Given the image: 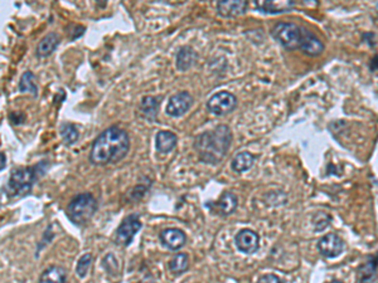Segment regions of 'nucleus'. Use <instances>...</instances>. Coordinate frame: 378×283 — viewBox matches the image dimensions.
I'll return each instance as SVG.
<instances>
[{"instance_id": "7ed1b4c3", "label": "nucleus", "mask_w": 378, "mask_h": 283, "mask_svg": "<svg viewBox=\"0 0 378 283\" xmlns=\"http://www.w3.org/2000/svg\"><path fill=\"white\" fill-rule=\"evenodd\" d=\"M97 210V200L91 193L76 195L67 207V215L76 225H86Z\"/></svg>"}, {"instance_id": "f257e3e1", "label": "nucleus", "mask_w": 378, "mask_h": 283, "mask_svg": "<svg viewBox=\"0 0 378 283\" xmlns=\"http://www.w3.org/2000/svg\"><path fill=\"white\" fill-rule=\"evenodd\" d=\"M130 150L128 132L118 126H111L96 137L90 151V163L106 166L120 163Z\"/></svg>"}, {"instance_id": "423d86ee", "label": "nucleus", "mask_w": 378, "mask_h": 283, "mask_svg": "<svg viewBox=\"0 0 378 283\" xmlns=\"http://www.w3.org/2000/svg\"><path fill=\"white\" fill-rule=\"evenodd\" d=\"M141 226L142 223L140 220V215H139L138 213L128 215V217L121 222L119 228L116 229L115 243L120 247L130 246L131 242L134 241V237H135L136 233L140 230Z\"/></svg>"}, {"instance_id": "393cba45", "label": "nucleus", "mask_w": 378, "mask_h": 283, "mask_svg": "<svg viewBox=\"0 0 378 283\" xmlns=\"http://www.w3.org/2000/svg\"><path fill=\"white\" fill-rule=\"evenodd\" d=\"M59 135H61L62 140L67 144V145H73L80 137L79 130L73 123L63 122L59 127Z\"/></svg>"}, {"instance_id": "6e6552de", "label": "nucleus", "mask_w": 378, "mask_h": 283, "mask_svg": "<svg viewBox=\"0 0 378 283\" xmlns=\"http://www.w3.org/2000/svg\"><path fill=\"white\" fill-rule=\"evenodd\" d=\"M206 207L211 210L213 214L219 217H229L236 212L238 207V198L236 194L231 192H224L216 202L206 203Z\"/></svg>"}, {"instance_id": "a211bd4d", "label": "nucleus", "mask_w": 378, "mask_h": 283, "mask_svg": "<svg viewBox=\"0 0 378 283\" xmlns=\"http://www.w3.org/2000/svg\"><path fill=\"white\" fill-rule=\"evenodd\" d=\"M162 100H163V96L162 97L145 96L144 99L141 100L140 111L142 115H144L145 118H147V120H150V121L157 120L158 111H159L160 101H162Z\"/></svg>"}, {"instance_id": "c756f323", "label": "nucleus", "mask_w": 378, "mask_h": 283, "mask_svg": "<svg viewBox=\"0 0 378 283\" xmlns=\"http://www.w3.org/2000/svg\"><path fill=\"white\" fill-rule=\"evenodd\" d=\"M9 118H10V121L14 123V125H19V123H22L23 121H24L25 116L20 112H12L10 113Z\"/></svg>"}, {"instance_id": "a878e982", "label": "nucleus", "mask_w": 378, "mask_h": 283, "mask_svg": "<svg viewBox=\"0 0 378 283\" xmlns=\"http://www.w3.org/2000/svg\"><path fill=\"white\" fill-rule=\"evenodd\" d=\"M92 263V254L91 253H85L84 256H81V258L79 259L76 266V273L80 278H85L89 273V269L91 267Z\"/></svg>"}, {"instance_id": "ddd939ff", "label": "nucleus", "mask_w": 378, "mask_h": 283, "mask_svg": "<svg viewBox=\"0 0 378 283\" xmlns=\"http://www.w3.org/2000/svg\"><path fill=\"white\" fill-rule=\"evenodd\" d=\"M324 44L322 40L312 33L310 30L301 28V43H300V48L304 55L309 57H318L324 52Z\"/></svg>"}, {"instance_id": "20e7f679", "label": "nucleus", "mask_w": 378, "mask_h": 283, "mask_svg": "<svg viewBox=\"0 0 378 283\" xmlns=\"http://www.w3.org/2000/svg\"><path fill=\"white\" fill-rule=\"evenodd\" d=\"M41 165L33 168H20L14 170L8 180L7 189L12 197H24L33 189L40 175Z\"/></svg>"}, {"instance_id": "473e14b6", "label": "nucleus", "mask_w": 378, "mask_h": 283, "mask_svg": "<svg viewBox=\"0 0 378 283\" xmlns=\"http://www.w3.org/2000/svg\"><path fill=\"white\" fill-rule=\"evenodd\" d=\"M328 283H343L342 281H339V279H333V281L328 282Z\"/></svg>"}, {"instance_id": "2f4dec72", "label": "nucleus", "mask_w": 378, "mask_h": 283, "mask_svg": "<svg viewBox=\"0 0 378 283\" xmlns=\"http://www.w3.org/2000/svg\"><path fill=\"white\" fill-rule=\"evenodd\" d=\"M369 68H371L372 72H376L377 71V55L372 58L371 61V66H369Z\"/></svg>"}, {"instance_id": "4be33fe9", "label": "nucleus", "mask_w": 378, "mask_h": 283, "mask_svg": "<svg viewBox=\"0 0 378 283\" xmlns=\"http://www.w3.org/2000/svg\"><path fill=\"white\" fill-rule=\"evenodd\" d=\"M67 273L62 267L51 266L43 271L38 283H66Z\"/></svg>"}, {"instance_id": "cd10ccee", "label": "nucleus", "mask_w": 378, "mask_h": 283, "mask_svg": "<svg viewBox=\"0 0 378 283\" xmlns=\"http://www.w3.org/2000/svg\"><path fill=\"white\" fill-rule=\"evenodd\" d=\"M330 222H331L330 215L327 214V213H322V212L317 213L314 219H313V224H314L315 230L317 231L324 230V229L330 224Z\"/></svg>"}, {"instance_id": "5701e85b", "label": "nucleus", "mask_w": 378, "mask_h": 283, "mask_svg": "<svg viewBox=\"0 0 378 283\" xmlns=\"http://www.w3.org/2000/svg\"><path fill=\"white\" fill-rule=\"evenodd\" d=\"M169 271L174 276H180L189 269V257L187 253H177L169 261Z\"/></svg>"}, {"instance_id": "0eeeda50", "label": "nucleus", "mask_w": 378, "mask_h": 283, "mask_svg": "<svg viewBox=\"0 0 378 283\" xmlns=\"http://www.w3.org/2000/svg\"><path fill=\"white\" fill-rule=\"evenodd\" d=\"M237 97L229 91H221L214 93L207 102V109L216 116L229 115L237 107Z\"/></svg>"}, {"instance_id": "bb28decb", "label": "nucleus", "mask_w": 378, "mask_h": 283, "mask_svg": "<svg viewBox=\"0 0 378 283\" xmlns=\"http://www.w3.org/2000/svg\"><path fill=\"white\" fill-rule=\"evenodd\" d=\"M103 268L108 274H118L120 272V263L114 254H107L102 261Z\"/></svg>"}, {"instance_id": "6ab92c4d", "label": "nucleus", "mask_w": 378, "mask_h": 283, "mask_svg": "<svg viewBox=\"0 0 378 283\" xmlns=\"http://www.w3.org/2000/svg\"><path fill=\"white\" fill-rule=\"evenodd\" d=\"M61 38L57 33H48L46 37L41 39V42L37 45V56L38 57H48L56 51L58 47Z\"/></svg>"}, {"instance_id": "39448f33", "label": "nucleus", "mask_w": 378, "mask_h": 283, "mask_svg": "<svg viewBox=\"0 0 378 283\" xmlns=\"http://www.w3.org/2000/svg\"><path fill=\"white\" fill-rule=\"evenodd\" d=\"M274 39L283 45L285 50L295 51L300 48L301 43V28L295 23L280 22L271 30Z\"/></svg>"}, {"instance_id": "1a4fd4ad", "label": "nucleus", "mask_w": 378, "mask_h": 283, "mask_svg": "<svg viewBox=\"0 0 378 283\" xmlns=\"http://www.w3.org/2000/svg\"><path fill=\"white\" fill-rule=\"evenodd\" d=\"M318 251L328 259L336 258L344 251V242L338 234L328 233L318 242Z\"/></svg>"}, {"instance_id": "4468645a", "label": "nucleus", "mask_w": 378, "mask_h": 283, "mask_svg": "<svg viewBox=\"0 0 378 283\" xmlns=\"http://www.w3.org/2000/svg\"><path fill=\"white\" fill-rule=\"evenodd\" d=\"M247 5L245 0H222L217 3V12L223 18H236L245 14Z\"/></svg>"}, {"instance_id": "aec40b11", "label": "nucleus", "mask_w": 378, "mask_h": 283, "mask_svg": "<svg viewBox=\"0 0 378 283\" xmlns=\"http://www.w3.org/2000/svg\"><path fill=\"white\" fill-rule=\"evenodd\" d=\"M377 256H372L368 262L361 266L358 273V283H373L377 276Z\"/></svg>"}, {"instance_id": "2eb2a0df", "label": "nucleus", "mask_w": 378, "mask_h": 283, "mask_svg": "<svg viewBox=\"0 0 378 283\" xmlns=\"http://www.w3.org/2000/svg\"><path fill=\"white\" fill-rule=\"evenodd\" d=\"M255 7L257 8L258 12L263 14H281V13L291 12L295 8V2L292 0H287V2L265 0V2H255Z\"/></svg>"}, {"instance_id": "412c9836", "label": "nucleus", "mask_w": 378, "mask_h": 283, "mask_svg": "<svg viewBox=\"0 0 378 283\" xmlns=\"http://www.w3.org/2000/svg\"><path fill=\"white\" fill-rule=\"evenodd\" d=\"M253 163H255V156L248 151H242L238 153L231 163V169L237 174H242V172L247 171L252 168Z\"/></svg>"}, {"instance_id": "9d476101", "label": "nucleus", "mask_w": 378, "mask_h": 283, "mask_svg": "<svg viewBox=\"0 0 378 283\" xmlns=\"http://www.w3.org/2000/svg\"><path fill=\"white\" fill-rule=\"evenodd\" d=\"M237 249L245 254H255L260 248V235L252 229L245 228L235 237Z\"/></svg>"}, {"instance_id": "7c9ffc66", "label": "nucleus", "mask_w": 378, "mask_h": 283, "mask_svg": "<svg viewBox=\"0 0 378 283\" xmlns=\"http://www.w3.org/2000/svg\"><path fill=\"white\" fill-rule=\"evenodd\" d=\"M5 166H7V158H5L4 154L0 153V171L5 169Z\"/></svg>"}, {"instance_id": "9b49d317", "label": "nucleus", "mask_w": 378, "mask_h": 283, "mask_svg": "<svg viewBox=\"0 0 378 283\" xmlns=\"http://www.w3.org/2000/svg\"><path fill=\"white\" fill-rule=\"evenodd\" d=\"M193 101V97L189 92H178V93L173 95L169 99V102L165 107V112H167L168 116H172V117H180L191 109Z\"/></svg>"}, {"instance_id": "b1692460", "label": "nucleus", "mask_w": 378, "mask_h": 283, "mask_svg": "<svg viewBox=\"0 0 378 283\" xmlns=\"http://www.w3.org/2000/svg\"><path fill=\"white\" fill-rule=\"evenodd\" d=\"M19 91L23 93H32L33 96L37 97L38 95V87L35 83V76L33 72L27 71L22 74L19 82Z\"/></svg>"}, {"instance_id": "f03ea898", "label": "nucleus", "mask_w": 378, "mask_h": 283, "mask_svg": "<svg viewBox=\"0 0 378 283\" xmlns=\"http://www.w3.org/2000/svg\"><path fill=\"white\" fill-rule=\"evenodd\" d=\"M232 144V131L227 125H218L194 138V150L199 160L209 165H218L229 153Z\"/></svg>"}, {"instance_id": "c85d7f7f", "label": "nucleus", "mask_w": 378, "mask_h": 283, "mask_svg": "<svg viewBox=\"0 0 378 283\" xmlns=\"http://www.w3.org/2000/svg\"><path fill=\"white\" fill-rule=\"evenodd\" d=\"M256 283H285V281L284 279H281L279 276H276V274L268 273V274H263L262 277H260Z\"/></svg>"}, {"instance_id": "f8f14e48", "label": "nucleus", "mask_w": 378, "mask_h": 283, "mask_svg": "<svg viewBox=\"0 0 378 283\" xmlns=\"http://www.w3.org/2000/svg\"><path fill=\"white\" fill-rule=\"evenodd\" d=\"M160 243L169 251H178L187 242V235L179 228H167L160 231Z\"/></svg>"}, {"instance_id": "dca6fc26", "label": "nucleus", "mask_w": 378, "mask_h": 283, "mask_svg": "<svg viewBox=\"0 0 378 283\" xmlns=\"http://www.w3.org/2000/svg\"><path fill=\"white\" fill-rule=\"evenodd\" d=\"M177 144L178 137L174 132H172V131H159V132L157 133V136H155V148H157L158 153H170L172 150H174Z\"/></svg>"}, {"instance_id": "f3484780", "label": "nucleus", "mask_w": 378, "mask_h": 283, "mask_svg": "<svg viewBox=\"0 0 378 283\" xmlns=\"http://www.w3.org/2000/svg\"><path fill=\"white\" fill-rule=\"evenodd\" d=\"M197 58H198V56H197L196 51L192 47H189V45H184V47H182L178 51L177 57H175L177 68L182 72L188 71L196 63Z\"/></svg>"}]
</instances>
